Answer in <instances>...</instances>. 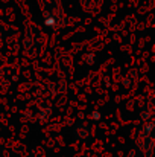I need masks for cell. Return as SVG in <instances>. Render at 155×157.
I'll list each match as a JSON object with an SVG mask.
<instances>
[{
	"label": "cell",
	"mask_w": 155,
	"mask_h": 157,
	"mask_svg": "<svg viewBox=\"0 0 155 157\" xmlns=\"http://www.w3.org/2000/svg\"><path fill=\"white\" fill-rule=\"evenodd\" d=\"M91 119H94V121H99V119H101V113H98V111H93V113H91Z\"/></svg>",
	"instance_id": "cell-1"
}]
</instances>
